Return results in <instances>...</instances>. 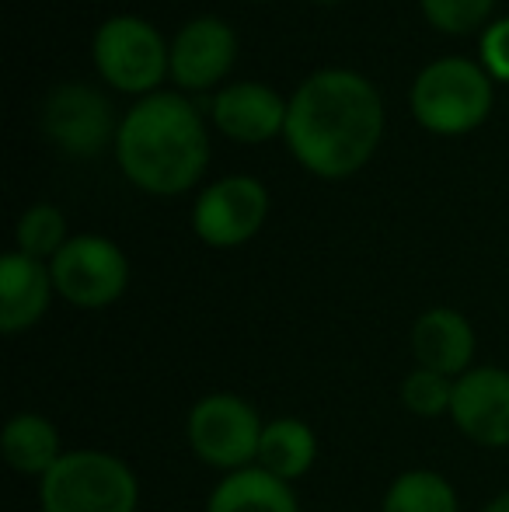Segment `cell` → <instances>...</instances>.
Wrapping results in <instances>:
<instances>
[{
    "mask_svg": "<svg viewBox=\"0 0 509 512\" xmlns=\"http://www.w3.org/2000/svg\"><path fill=\"white\" fill-rule=\"evenodd\" d=\"M42 129L56 147L77 157H95L112 140V133H119L112 129L109 102L84 84H60L56 91H49L42 108Z\"/></svg>",
    "mask_w": 509,
    "mask_h": 512,
    "instance_id": "9",
    "label": "cell"
},
{
    "mask_svg": "<svg viewBox=\"0 0 509 512\" xmlns=\"http://www.w3.org/2000/svg\"><path fill=\"white\" fill-rule=\"evenodd\" d=\"M318 4H339V0H318Z\"/></svg>",
    "mask_w": 509,
    "mask_h": 512,
    "instance_id": "24",
    "label": "cell"
},
{
    "mask_svg": "<svg viewBox=\"0 0 509 512\" xmlns=\"http://www.w3.org/2000/svg\"><path fill=\"white\" fill-rule=\"evenodd\" d=\"M314 453H318L314 432L300 418H276V422H269L262 429L258 467L279 481H293L311 471Z\"/></svg>",
    "mask_w": 509,
    "mask_h": 512,
    "instance_id": "16",
    "label": "cell"
},
{
    "mask_svg": "<svg viewBox=\"0 0 509 512\" xmlns=\"http://www.w3.org/2000/svg\"><path fill=\"white\" fill-rule=\"evenodd\" d=\"M485 512H509V492L499 495V499H492L489 506H485Z\"/></svg>",
    "mask_w": 509,
    "mask_h": 512,
    "instance_id": "23",
    "label": "cell"
},
{
    "mask_svg": "<svg viewBox=\"0 0 509 512\" xmlns=\"http://www.w3.org/2000/svg\"><path fill=\"white\" fill-rule=\"evenodd\" d=\"M426 18L433 21L440 32L450 35H464L475 32L489 21L496 0H419Z\"/></svg>",
    "mask_w": 509,
    "mask_h": 512,
    "instance_id": "20",
    "label": "cell"
},
{
    "mask_svg": "<svg viewBox=\"0 0 509 512\" xmlns=\"http://www.w3.org/2000/svg\"><path fill=\"white\" fill-rule=\"evenodd\" d=\"M116 157L129 182L143 192L178 196L206 171L210 140L196 105L171 91H157L140 98L119 122Z\"/></svg>",
    "mask_w": 509,
    "mask_h": 512,
    "instance_id": "2",
    "label": "cell"
},
{
    "mask_svg": "<svg viewBox=\"0 0 509 512\" xmlns=\"http://www.w3.org/2000/svg\"><path fill=\"white\" fill-rule=\"evenodd\" d=\"M140 485L119 457L102 450L63 453L42 478L46 512H136Z\"/></svg>",
    "mask_w": 509,
    "mask_h": 512,
    "instance_id": "3",
    "label": "cell"
},
{
    "mask_svg": "<svg viewBox=\"0 0 509 512\" xmlns=\"http://www.w3.org/2000/svg\"><path fill=\"white\" fill-rule=\"evenodd\" d=\"M384 133V105L377 88L356 70H318L290 98L286 143L307 171L346 178L360 171Z\"/></svg>",
    "mask_w": 509,
    "mask_h": 512,
    "instance_id": "1",
    "label": "cell"
},
{
    "mask_svg": "<svg viewBox=\"0 0 509 512\" xmlns=\"http://www.w3.org/2000/svg\"><path fill=\"white\" fill-rule=\"evenodd\" d=\"M95 67L112 88L143 95L171 70V49L161 32L136 14H116L95 32Z\"/></svg>",
    "mask_w": 509,
    "mask_h": 512,
    "instance_id": "5",
    "label": "cell"
},
{
    "mask_svg": "<svg viewBox=\"0 0 509 512\" xmlns=\"http://www.w3.org/2000/svg\"><path fill=\"white\" fill-rule=\"evenodd\" d=\"M262 429L255 408L234 394H210L189 411V443L196 457L227 471H245L258 460Z\"/></svg>",
    "mask_w": 509,
    "mask_h": 512,
    "instance_id": "7",
    "label": "cell"
},
{
    "mask_svg": "<svg viewBox=\"0 0 509 512\" xmlns=\"http://www.w3.org/2000/svg\"><path fill=\"white\" fill-rule=\"evenodd\" d=\"M286 108L290 102L276 95L269 84L258 81H238L227 84L213 98L210 112L213 122L238 143H265L286 129Z\"/></svg>",
    "mask_w": 509,
    "mask_h": 512,
    "instance_id": "12",
    "label": "cell"
},
{
    "mask_svg": "<svg viewBox=\"0 0 509 512\" xmlns=\"http://www.w3.org/2000/svg\"><path fill=\"white\" fill-rule=\"evenodd\" d=\"M401 401H405V408L415 411V415L433 418L450 408V401H454V384H450V377H443V373L415 370V373H408L405 384H401Z\"/></svg>",
    "mask_w": 509,
    "mask_h": 512,
    "instance_id": "21",
    "label": "cell"
},
{
    "mask_svg": "<svg viewBox=\"0 0 509 512\" xmlns=\"http://www.w3.org/2000/svg\"><path fill=\"white\" fill-rule=\"evenodd\" d=\"M492 108V81L485 67L464 56L436 60L415 77L412 115L429 133L461 136L482 126Z\"/></svg>",
    "mask_w": 509,
    "mask_h": 512,
    "instance_id": "4",
    "label": "cell"
},
{
    "mask_svg": "<svg viewBox=\"0 0 509 512\" xmlns=\"http://www.w3.org/2000/svg\"><path fill=\"white\" fill-rule=\"evenodd\" d=\"M384 512H457V495L436 471H408L384 495Z\"/></svg>",
    "mask_w": 509,
    "mask_h": 512,
    "instance_id": "18",
    "label": "cell"
},
{
    "mask_svg": "<svg viewBox=\"0 0 509 512\" xmlns=\"http://www.w3.org/2000/svg\"><path fill=\"white\" fill-rule=\"evenodd\" d=\"M210 512H300L290 485L262 467L234 471L227 481H220L210 495Z\"/></svg>",
    "mask_w": 509,
    "mask_h": 512,
    "instance_id": "15",
    "label": "cell"
},
{
    "mask_svg": "<svg viewBox=\"0 0 509 512\" xmlns=\"http://www.w3.org/2000/svg\"><path fill=\"white\" fill-rule=\"evenodd\" d=\"M238 56V35L224 18L199 14L178 28L171 42V77L189 91H206L224 81Z\"/></svg>",
    "mask_w": 509,
    "mask_h": 512,
    "instance_id": "10",
    "label": "cell"
},
{
    "mask_svg": "<svg viewBox=\"0 0 509 512\" xmlns=\"http://www.w3.org/2000/svg\"><path fill=\"white\" fill-rule=\"evenodd\" d=\"M53 272V286L63 300L74 307H109L112 300L123 297L129 283V265L126 255L98 234L70 237L60 248V255L49 262Z\"/></svg>",
    "mask_w": 509,
    "mask_h": 512,
    "instance_id": "6",
    "label": "cell"
},
{
    "mask_svg": "<svg viewBox=\"0 0 509 512\" xmlns=\"http://www.w3.org/2000/svg\"><path fill=\"white\" fill-rule=\"evenodd\" d=\"M4 460L21 474H42L46 478L53 464L63 457L60 436H56L53 422L42 415H14L4 425Z\"/></svg>",
    "mask_w": 509,
    "mask_h": 512,
    "instance_id": "17",
    "label": "cell"
},
{
    "mask_svg": "<svg viewBox=\"0 0 509 512\" xmlns=\"http://www.w3.org/2000/svg\"><path fill=\"white\" fill-rule=\"evenodd\" d=\"M53 272L21 251H7L0 258V331L14 335L25 331L46 314L53 297Z\"/></svg>",
    "mask_w": 509,
    "mask_h": 512,
    "instance_id": "14",
    "label": "cell"
},
{
    "mask_svg": "<svg viewBox=\"0 0 509 512\" xmlns=\"http://www.w3.org/2000/svg\"><path fill=\"white\" fill-rule=\"evenodd\" d=\"M482 67L485 74L509 84V18L492 21L482 32Z\"/></svg>",
    "mask_w": 509,
    "mask_h": 512,
    "instance_id": "22",
    "label": "cell"
},
{
    "mask_svg": "<svg viewBox=\"0 0 509 512\" xmlns=\"http://www.w3.org/2000/svg\"><path fill=\"white\" fill-rule=\"evenodd\" d=\"M457 429L478 446H509V373L496 366L468 370L450 401Z\"/></svg>",
    "mask_w": 509,
    "mask_h": 512,
    "instance_id": "11",
    "label": "cell"
},
{
    "mask_svg": "<svg viewBox=\"0 0 509 512\" xmlns=\"http://www.w3.org/2000/svg\"><path fill=\"white\" fill-rule=\"evenodd\" d=\"M269 213V196L262 182L248 175H231L203 189L192 209V227L213 248H238L258 234Z\"/></svg>",
    "mask_w": 509,
    "mask_h": 512,
    "instance_id": "8",
    "label": "cell"
},
{
    "mask_svg": "<svg viewBox=\"0 0 509 512\" xmlns=\"http://www.w3.org/2000/svg\"><path fill=\"white\" fill-rule=\"evenodd\" d=\"M14 241H18V251L28 258H56L60 248L67 244V220L56 206L39 203L32 209H25L18 220V230H14Z\"/></svg>",
    "mask_w": 509,
    "mask_h": 512,
    "instance_id": "19",
    "label": "cell"
},
{
    "mask_svg": "<svg viewBox=\"0 0 509 512\" xmlns=\"http://www.w3.org/2000/svg\"><path fill=\"white\" fill-rule=\"evenodd\" d=\"M412 352L422 370L443 373V377H464L475 356V331L468 317L450 307H433L415 321Z\"/></svg>",
    "mask_w": 509,
    "mask_h": 512,
    "instance_id": "13",
    "label": "cell"
}]
</instances>
